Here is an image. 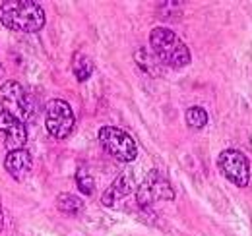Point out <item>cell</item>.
<instances>
[{"mask_svg": "<svg viewBox=\"0 0 252 236\" xmlns=\"http://www.w3.org/2000/svg\"><path fill=\"white\" fill-rule=\"evenodd\" d=\"M0 22L8 30L37 33L45 26V12L32 0H8L0 6Z\"/></svg>", "mask_w": 252, "mask_h": 236, "instance_id": "obj_1", "label": "cell"}, {"mask_svg": "<svg viewBox=\"0 0 252 236\" xmlns=\"http://www.w3.org/2000/svg\"><path fill=\"white\" fill-rule=\"evenodd\" d=\"M150 47L156 59L169 68H185L190 64L189 47L181 41L175 31L167 28H156L150 33Z\"/></svg>", "mask_w": 252, "mask_h": 236, "instance_id": "obj_2", "label": "cell"}, {"mask_svg": "<svg viewBox=\"0 0 252 236\" xmlns=\"http://www.w3.org/2000/svg\"><path fill=\"white\" fill-rule=\"evenodd\" d=\"M99 144L105 148L107 153H111L121 163H130L138 155L136 142L126 134L125 130L115 128V126H103L99 130Z\"/></svg>", "mask_w": 252, "mask_h": 236, "instance_id": "obj_3", "label": "cell"}, {"mask_svg": "<svg viewBox=\"0 0 252 236\" xmlns=\"http://www.w3.org/2000/svg\"><path fill=\"white\" fill-rule=\"evenodd\" d=\"M0 103H2V111H6L8 115L18 118L20 122H26L32 115V99L20 82L10 80V82L2 84Z\"/></svg>", "mask_w": 252, "mask_h": 236, "instance_id": "obj_4", "label": "cell"}, {"mask_svg": "<svg viewBox=\"0 0 252 236\" xmlns=\"http://www.w3.org/2000/svg\"><path fill=\"white\" fill-rule=\"evenodd\" d=\"M173 198H175V192H173L171 184L158 171H152L148 177L144 178V182L138 186V192H136V202L142 209H150L161 200L171 202Z\"/></svg>", "mask_w": 252, "mask_h": 236, "instance_id": "obj_5", "label": "cell"}, {"mask_svg": "<svg viewBox=\"0 0 252 236\" xmlns=\"http://www.w3.org/2000/svg\"><path fill=\"white\" fill-rule=\"evenodd\" d=\"M218 167H220L221 175L231 184H235L239 188H245L249 184L251 165H249V159L241 151H237V149L221 151L220 157H218Z\"/></svg>", "mask_w": 252, "mask_h": 236, "instance_id": "obj_6", "label": "cell"}, {"mask_svg": "<svg viewBox=\"0 0 252 236\" xmlns=\"http://www.w3.org/2000/svg\"><path fill=\"white\" fill-rule=\"evenodd\" d=\"M74 113L70 109V105L63 101V99H53L47 105V117H45V126L47 132L57 138V140H64L70 136V132L74 130Z\"/></svg>", "mask_w": 252, "mask_h": 236, "instance_id": "obj_7", "label": "cell"}, {"mask_svg": "<svg viewBox=\"0 0 252 236\" xmlns=\"http://www.w3.org/2000/svg\"><path fill=\"white\" fill-rule=\"evenodd\" d=\"M0 132L4 134L6 146L10 151L16 149H24L26 142H28V132H26V124L20 122L18 118L8 115L6 111H0Z\"/></svg>", "mask_w": 252, "mask_h": 236, "instance_id": "obj_8", "label": "cell"}, {"mask_svg": "<svg viewBox=\"0 0 252 236\" xmlns=\"http://www.w3.org/2000/svg\"><path fill=\"white\" fill-rule=\"evenodd\" d=\"M32 165H33L32 155H30V151H26V149L10 151V153L6 155V161H4V167H6L8 175L14 178V180H18V182H22L24 178L30 175Z\"/></svg>", "mask_w": 252, "mask_h": 236, "instance_id": "obj_9", "label": "cell"}, {"mask_svg": "<svg viewBox=\"0 0 252 236\" xmlns=\"http://www.w3.org/2000/svg\"><path fill=\"white\" fill-rule=\"evenodd\" d=\"M130 190H132V180L128 178V175H121L105 190V194L101 196V204L107 207H113L121 200H125L126 196L130 194Z\"/></svg>", "mask_w": 252, "mask_h": 236, "instance_id": "obj_10", "label": "cell"}, {"mask_svg": "<svg viewBox=\"0 0 252 236\" xmlns=\"http://www.w3.org/2000/svg\"><path fill=\"white\" fill-rule=\"evenodd\" d=\"M57 207L64 215H80L84 211V202L74 194H61L57 198Z\"/></svg>", "mask_w": 252, "mask_h": 236, "instance_id": "obj_11", "label": "cell"}, {"mask_svg": "<svg viewBox=\"0 0 252 236\" xmlns=\"http://www.w3.org/2000/svg\"><path fill=\"white\" fill-rule=\"evenodd\" d=\"M72 68H74V76L78 78V82H86V80L92 76V72H94V62L88 59L86 55L78 53V55L74 57Z\"/></svg>", "mask_w": 252, "mask_h": 236, "instance_id": "obj_12", "label": "cell"}, {"mask_svg": "<svg viewBox=\"0 0 252 236\" xmlns=\"http://www.w3.org/2000/svg\"><path fill=\"white\" fill-rule=\"evenodd\" d=\"M187 124L194 130H202L208 124V113L202 107H192L187 111Z\"/></svg>", "mask_w": 252, "mask_h": 236, "instance_id": "obj_13", "label": "cell"}, {"mask_svg": "<svg viewBox=\"0 0 252 236\" xmlns=\"http://www.w3.org/2000/svg\"><path fill=\"white\" fill-rule=\"evenodd\" d=\"M76 184H78L80 192L86 194V196H92L95 192L94 178L90 177V173L86 169H78V173H76Z\"/></svg>", "mask_w": 252, "mask_h": 236, "instance_id": "obj_14", "label": "cell"}, {"mask_svg": "<svg viewBox=\"0 0 252 236\" xmlns=\"http://www.w3.org/2000/svg\"><path fill=\"white\" fill-rule=\"evenodd\" d=\"M2 225H4V213H2V207H0V231H2Z\"/></svg>", "mask_w": 252, "mask_h": 236, "instance_id": "obj_15", "label": "cell"}]
</instances>
